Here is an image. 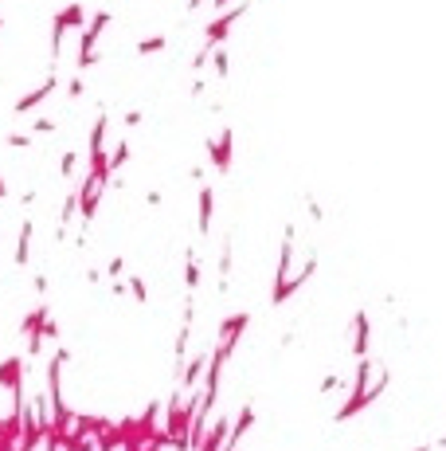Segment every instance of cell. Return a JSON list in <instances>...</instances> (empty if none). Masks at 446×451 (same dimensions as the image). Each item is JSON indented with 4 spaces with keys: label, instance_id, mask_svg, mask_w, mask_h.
Instances as JSON below:
<instances>
[{
    "label": "cell",
    "instance_id": "3957f363",
    "mask_svg": "<svg viewBox=\"0 0 446 451\" xmlns=\"http://www.w3.org/2000/svg\"><path fill=\"white\" fill-rule=\"evenodd\" d=\"M290 279H294V224H286V240L278 251V267H274V287H270V303L282 306L290 298Z\"/></svg>",
    "mask_w": 446,
    "mask_h": 451
},
{
    "label": "cell",
    "instance_id": "8992f818",
    "mask_svg": "<svg viewBox=\"0 0 446 451\" xmlns=\"http://www.w3.org/2000/svg\"><path fill=\"white\" fill-rule=\"evenodd\" d=\"M243 12H247V4H231L227 12H219L216 20H212V24L204 28V48H219V44H223V39L231 36V24H235V20H239Z\"/></svg>",
    "mask_w": 446,
    "mask_h": 451
},
{
    "label": "cell",
    "instance_id": "4316f807",
    "mask_svg": "<svg viewBox=\"0 0 446 451\" xmlns=\"http://www.w3.org/2000/svg\"><path fill=\"white\" fill-rule=\"evenodd\" d=\"M145 204L157 208V204H161V189H149V193H145Z\"/></svg>",
    "mask_w": 446,
    "mask_h": 451
},
{
    "label": "cell",
    "instance_id": "f546056e",
    "mask_svg": "<svg viewBox=\"0 0 446 451\" xmlns=\"http://www.w3.org/2000/svg\"><path fill=\"white\" fill-rule=\"evenodd\" d=\"M8 193H12V189H8V181H4V177H0V200H4Z\"/></svg>",
    "mask_w": 446,
    "mask_h": 451
},
{
    "label": "cell",
    "instance_id": "277c9868",
    "mask_svg": "<svg viewBox=\"0 0 446 451\" xmlns=\"http://www.w3.org/2000/svg\"><path fill=\"white\" fill-rule=\"evenodd\" d=\"M106 24H110V12H94L90 20H86L83 39H79V75L90 71V67L98 63V36L106 32Z\"/></svg>",
    "mask_w": 446,
    "mask_h": 451
},
{
    "label": "cell",
    "instance_id": "9a60e30c",
    "mask_svg": "<svg viewBox=\"0 0 446 451\" xmlns=\"http://www.w3.org/2000/svg\"><path fill=\"white\" fill-rule=\"evenodd\" d=\"M59 16H63V24H67V28L74 32V28H83L86 8H83V4H67V8H59Z\"/></svg>",
    "mask_w": 446,
    "mask_h": 451
},
{
    "label": "cell",
    "instance_id": "2e32d148",
    "mask_svg": "<svg viewBox=\"0 0 446 451\" xmlns=\"http://www.w3.org/2000/svg\"><path fill=\"white\" fill-rule=\"evenodd\" d=\"M59 173H63V181H71L74 173H79V153H74V149H63V157H59Z\"/></svg>",
    "mask_w": 446,
    "mask_h": 451
},
{
    "label": "cell",
    "instance_id": "4fadbf2b",
    "mask_svg": "<svg viewBox=\"0 0 446 451\" xmlns=\"http://www.w3.org/2000/svg\"><path fill=\"white\" fill-rule=\"evenodd\" d=\"M125 161H130V137H125V142H118V146H114V153H110V181L121 173V165H125Z\"/></svg>",
    "mask_w": 446,
    "mask_h": 451
},
{
    "label": "cell",
    "instance_id": "6da1fadb",
    "mask_svg": "<svg viewBox=\"0 0 446 451\" xmlns=\"http://www.w3.org/2000/svg\"><path fill=\"white\" fill-rule=\"evenodd\" d=\"M384 389H387V365L376 361V357H361L356 369H352V392L345 396V404H341L337 412H333V420L345 424L352 416H361L368 404H376L384 396Z\"/></svg>",
    "mask_w": 446,
    "mask_h": 451
},
{
    "label": "cell",
    "instance_id": "7a4b0ae2",
    "mask_svg": "<svg viewBox=\"0 0 446 451\" xmlns=\"http://www.w3.org/2000/svg\"><path fill=\"white\" fill-rule=\"evenodd\" d=\"M247 326H251V314L247 310H235V314H227L223 322L216 326V338H212V354L223 357V361H231V354L239 349L243 334H247Z\"/></svg>",
    "mask_w": 446,
    "mask_h": 451
},
{
    "label": "cell",
    "instance_id": "83f0119b",
    "mask_svg": "<svg viewBox=\"0 0 446 451\" xmlns=\"http://www.w3.org/2000/svg\"><path fill=\"white\" fill-rule=\"evenodd\" d=\"M98 279H102V271H98V267L86 271V282H90V287H98Z\"/></svg>",
    "mask_w": 446,
    "mask_h": 451
},
{
    "label": "cell",
    "instance_id": "f1b7e54d",
    "mask_svg": "<svg viewBox=\"0 0 446 451\" xmlns=\"http://www.w3.org/2000/svg\"><path fill=\"white\" fill-rule=\"evenodd\" d=\"M204 90H207V83H204V79H196V83H192V98H200Z\"/></svg>",
    "mask_w": 446,
    "mask_h": 451
},
{
    "label": "cell",
    "instance_id": "ffe728a7",
    "mask_svg": "<svg viewBox=\"0 0 446 451\" xmlns=\"http://www.w3.org/2000/svg\"><path fill=\"white\" fill-rule=\"evenodd\" d=\"M32 130H36V134H55V130H59V122H55V118H36V122H32Z\"/></svg>",
    "mask_w": 446,
    "mask_h": 451
},
{
    "label": "cell",
    "instance_id": "52a82bcc",
    "mask_svg": "<svg viewBox=\"0 0 446 451\" xmlns=\"http://www.w3.org/2000/svg\"><path fill=\"white\" fill-rule=\"evenodd\" d=\"M368 345H372V322H368V310H356L352 314V338H349V354L361 361L368 357Z\"/></svg>",
    "mask_w": 446,
    "mask_h": 451
},
{
    "label": "cell",
    "instance_id": "5b68a950",
    "mask_svg": "<svg viewBox=\"0 0 446 451\" xmlns=\"http://www.w3.org/2000/svg\"><path fill=\"white\" fill-rule=\"evenodd\" d=\"M207 157H212L216 173H223V177L231 173V161H235V130L231 126H223L216 137H207Z\"/></svg>",
    "mask_w": 446,
    "mask_h": 451
},
{
    "label": "cell",
    "instance_id": "7402d4cb",
    "mask_svg": "<svg viewBox=\"0 0 446 451\" xmlns=\"http://www.w3.org/2000/svg\"><path fill=\"white\" fill-rule=\"evenodd\" d=\"M121 122H125V130H133V126L145 122V114H141V110H125V114H121Z\"/></svg>",
    "mask_w": 446,
    "mask_h": 451
},
{
    "label": "cell",
    "instance_id": "cb8c5ba5",
    "mask_svg": "<svg viewBox=\"0 0 446 451\" xmlns=\"http://www.w3.org/2000/svg\"><path fill=\"white\" fill-rule=\"evenodd\" d=\"M121 271H125V259H110L106 275H114V279H121Z\"/></svg>",
    "mask_w": 446,
    "mask_h": 451
},
{
    "label": "cell",
    "instance_id": "d4e9b609",
    "mask_svg": "<svg viewBox=\"0 0 446 451\" xmlns=\"http://www.w3.org/2000/svg\"><path fill=\"white\" fill-rule=\"evenodd\" d=\"M310 220H314V224H321V220H325V212H321V204H317L314 196H310Z\"/></svg>",
    "mask_w": 446,
    "mask_h": 451
},
{
    "label": "cell",
    "instance_id": "5bb4252c",
    "mask_svg": "<svg viewBox=\"0 0 446 451\" xmlns=\"http://www.w3.org/2000/svg\"><path fill=\"white\" fill-rule=\"evenodd\" d=\"M212 67H216V79H219V83L231 75V55H227V48H223V44L212 51Z\"/></svg>",
    "mask_w": 446,
    "mask_h": 451
},
{
    "label": "cell",
    "instance_id": "ac0fdd59",
    "mask_svg": "<svg viewBox=\"0 0 446 451\" xmlns=\"http://www.w3.org/2000/svg\"><path fill=\"white\" fill-rule=\"evenodd\" d=\"M4 146L8 149H32L36 146V137L32 134H4Z\"/></svg>",
    "mask_w": 446,
    "mask_h": 451
},
{
    "label": "cell",
    "instance_id": "603a6c76",
    "mask_svg": "<svg viewBox=\"0 0 446 451\" xmlns=\"http://www.w3.org/2000/svg\"><path fill=\"white\" fill-rule=\"evenodd\" d=\"M415 451H446V436L431 439V443H423V448H415Z\"/></svg>",
    "mask_w": 446,
    "mask_h": 451
},
{
    "label": "cell",
    "instance_id": "30bf717a",
    "mask_svg": "<svg viewBox=\"0 0 446 451\" xmlns=\"http://www.w3.org/2000/svg\"><path fill=\"white\" fill-rule=\"evenodd\" d=\"M32 240H36V224L24 220V224H20V240H16V267H28V263H32Z\"/></svg>",
    "mask_w": 446,
    "mask_h": 451
},
{
    "label": "cell",
    "instance_id": "d6986e66",
    "mask_svg": "<svg viewBox=\"0 0 446 451\" xmlns=\"http://www.w3.org/2000/svg\"><path fill=\"white\" fill-rule=\"evenodd\" d=\"M130 291H133V298H137V303H149V287H145V279L141 275H130Z\"/></svg>",
    "mask_w": 446,
    "mask_h": 451
},
{
    "label": "cell",
    "instance_id": "8fae6325",
    "mask_svg": "<svg viewBox=\"0 0 446 451\" xmlns=\"http://www.w3.org/2000/svg\"><path fill=\"white\" fill-rule=\"evenodd\" d=\"M231 263H235V244L223 240V247H219V294L231 291Z\"/></svg>",
    "mask_w": 446,
    "mask_h": 451
},
{
    "label": "cell",
    "instance_id": "7c38bea8",
    "mask_svg": "<svg viewBox=\"0 0 446 451\" xmlns=\"http://www.w3.org/2000/svg\"><path fill=\"white\" fill-rule=\"evenodd\" d=\"M200 279H204V267H200V256H196L192 247L184 251V287H188V294H196V287H200Z\"/></svg>",
    "mask_w": 446,
    "mask_h": 451
},
{
    "label": "cell",
    "instance_id": "44dd1931",
    "mask_svg": "<svg viewBox=\"0 0 446 451\" xmlns=\"http://www.w3.org/2000/svg\"><path fill=\"white\" fill-rule=\"evenodd\" d=\"M67 95H71V98H83L86 95V79H83V75H74L71 83H67Z\"/></svg>",
    "mask_w": 446,
    "mask_h": 451
},
{
    "label": "cell",
    "instance_id": "e0dca14e",
    "mask_svg": "<svg viewBox=\"0 0 446 451\" xmlns=\"http://www.w3.org/2000/svg\"><path fill=\"white\" fill-rule=\"evenodd\" d=\"M137 55H157V51H165V36H149V39H141V44H137Z\"/></svg>",
    "mask_w": 446,
    "mask_h": 451
},
{
    "label": "cell",
    "instance_id": "484cf974",
    "mask_svg": "<svg viewBox=\"0 0 446 451\" xmlns=\"http://www.w3.org/2000/svg\"><path fill=\"white\" fill-rule=\"evenodd\" d=\"M32 287H36V294H48V275H32Z\"/></svg>",
    "mask_w": 446,
    "mask_h": 451
},
{
    "label": "cell",
    "instance_id": "9c48e42d",
    "mask_svg": "<svg viewBox=\"0 0 446 451\" xmlns=\"http://www.w3.org/2000/svg\"><path fill=\"white\" fill-rule=\"evenodd\" d=\"M212 220H216V189L204 184L200 196H196V232L204 236V240L212 236Z\"/></svg>",
    "mask_w": 446,
    "mask_h": 451
},
{
    "label": "cell",
    "instance_id": "ba28073f",
    "mask_svg": "<svg viewBox=\"0 0 446 451\" xmlns=\"http://www.w3.org/2000/svg\"><path fill=\"white\" fill-rule=\"evenodd\" d=\"M55 86H59V75L51 71L48 79L39 83V86H32L28 95H20V98H16V106H12V110H16V114H32V110H36L39 102H48V98L55 95Z\"/></svg>",
    "mask_w": 446,
    "mask_h": 451
}]
</instances>
